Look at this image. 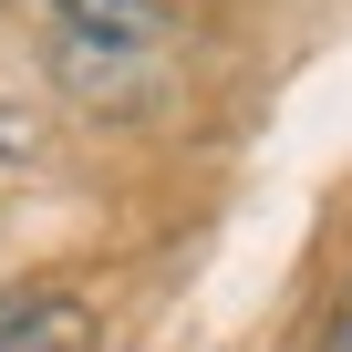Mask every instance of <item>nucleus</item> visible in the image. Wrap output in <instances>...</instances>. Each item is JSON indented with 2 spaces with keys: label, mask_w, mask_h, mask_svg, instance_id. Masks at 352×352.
<instances>
[{
  "label": "nucleus",
  "mask_w": 352,
  "mask_h": 352,
  "mask_svg": "<svg viewBox=\"0 0 352 352\" xmlns=\"http://www.w3.org/2000/svg\"><path fill=\"white\" fill-rule=\"evenodd\" d=\"M94 311L63 290H0V352H83Z\"/></svg>",
  "instance_id": "obj_1"
},
{
  "label": "nucleus",
  "mask_w": 352,
  "mask_h": 352,
  "mask_svg": "<svg viewBox=\"0 0 352 352\" xmlns=\"http://www.w3.org/2000/svg\"><path fill=\"white\" fill-rule=\"evenodd\" d=\"M63 32H104V42H155L166 32V0H42Z\"/></svg>",
  "instance_id": "obj_2"
},
{
  "label": "nucleus",
  "mask_w": 352,
  "mask_h": 352,
  "mask_svg": "<svg viewBox=\"0 0 352 352\" xmlns=\"http://www.w3.org/2000/svg\"><path fill=\"white\" fill-rule=\"evenodd\" d=\"M32 166H42V124L0 94V176H32Z\"/></svg>",
  "instance_id": "obj_3"
},
{
  "label": "nucleus",
  "mask_w": 352,
  "mask_h": 352,
  "mask_svg": "<svg viewBox=\"0 0 352 352\" xmlns=\"http://www.w3.org/2000/svg\"><path fill=\"white\" fill-rule=\"evenodd\" d=\"M311 352H352V300H342V311L321 321V342H311Z\"/></svg>",
  "instance_id": "obj_4"
}]
</instances>
